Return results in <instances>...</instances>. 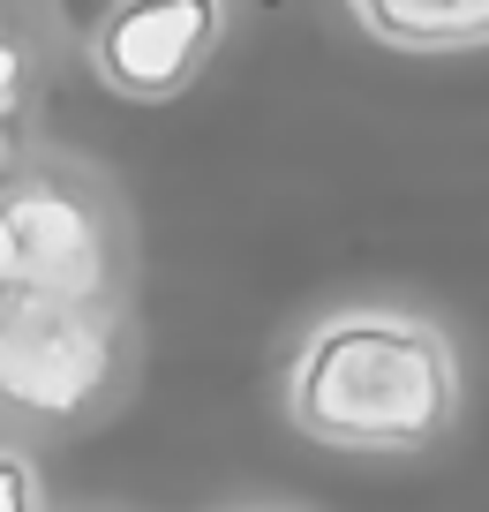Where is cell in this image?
Listing matches in <instances>:
<instances>
[{
    "label": "cell",
    "mask_w": 489,
    "mask_h": 512,
    "mask_svg": "<svg viewBox=\"0 0 489 512\" xmlns=\"http://www.w3.org/2000/svg\"><path fill=\"white\" fill-rule=\"evenodd\" d=\"M0 234L8 279L38 302H106L113 287V226L68 174H8L0 181Z\"/></svg>",
    "instance_id": "obj_2"
},
{
    "label": "cell",
    "mask_w": 489,
    "mask_h": 512,
    "mask_svg": "<svg viewBox=\"0 0 489 512\" xmlns=\"http://www.w3.org/2000/svg\"><path fill=\"white\" fill-rule=\"evenodd\" d=\"M16 302V279H8V234H0V309Z\"/></svg>",
    "instance_id": "obj_8"
},
{
    "label": "cell",
    "mask_w": 489,
    "mask_h": 512,
    "mask_svg": "<svg viewBox=\"0 0 489 512\" xmlns=\"http://www.w3.org/2000/svg\"><path fill=\"white\" fill-rule=\"evenodd\" d=\"M121 339L98 302H38L16 294L0 309V400L23 415H83L113 384Z\"/></svg>",
    "instance_id": "obj_3"
},
{
    "label": "cell",
    "mask_w": 489,
    "mask_h": 512,
    "mask_svg": "<svg viewBox=\"0 0 489 512\" xmlns=\"http://www.w3.org/2000/svg\"><path fill=\"white\" fill-rule=\"evenodd\" d=\"M354 16L407 53H459L489 46V0H354Z\"/></svg>",
    "instance_id": "obj_5"
},
{
    "label": "cell",
    "mask_w": 489,
    "mask_h": 512,
    "mask_svg": "<svg viewBox=\"0 0 489 512\" xmlns=\"http://www.w3.org/2000/svg\"><path fill=\"white\" fill-rule=\"evenodd\" d=\"M219 46V0H113L91 23V61L121 98H174Z\"/></svg>",
    "instance_id": "obj_4"
},
{
    "label": "cell",
    "mask_w": 489,
    "mask_h": 512,
    "mask_svg": "<svg viewBox=\"0 0 489 512\" xmlns=\"http://www.w3.org/2000/svg\"><path fill=\"white\" fill-rule=\"evenodd\" d=\"M452 347L414 317H332L294 362V422L339 452H414L452 422Z\"/></svg>",
    "instance_id": "obj_1"
},
{
    "label": "cell",
    "mask_w": 489,
    "mask_h": 512,
    "mask_svg": "<svg viewBox=\"0 0 489 512\" xmlns=\"http://www.w3.org/2000/svg\"><path fill=\"white\" fill-rule=\"evenodd\" d=\"M31 505H38V482H31V467L0 452V512H31Z\"/></svg>",
    "instance_id": "obj_7"
},
{
    "label": "cell",
    "mask_w": 489,
    "mask_h": 512,
    "mask_svg": "<svg viewBox=\"0 0 489 512\" xmlns=\"http://www.w3.org/2000/svg\"><path fill=\"white\" fill-rule=\"evenodd\" d=\"M23 98H31V53H23V38L0 16V174H8L16 136H23Z\"/></svg>",
    "instance_id": "obj_6"
}]
</instances>
